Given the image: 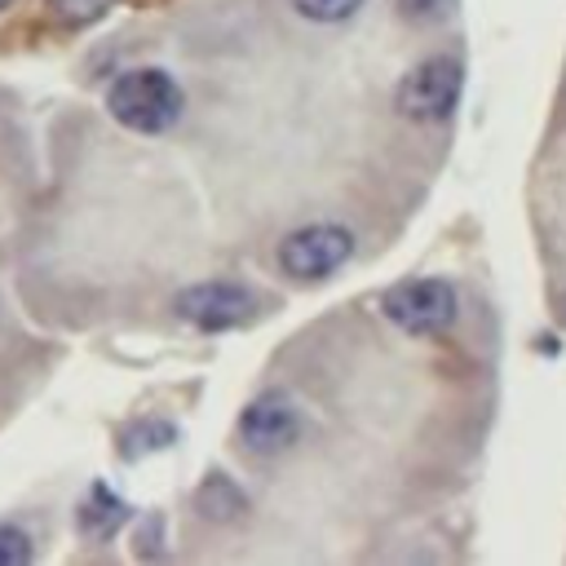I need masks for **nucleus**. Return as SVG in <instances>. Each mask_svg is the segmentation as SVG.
Wrapping results in <instances>:
<instances>
[{
  "mask_svg": "<svg viewBox=\"0 0 566 566\" xmlns=\"http://www.w3.org/2000/svg\"><path fill=\"white\" fill-rule=\"evenodd\" d=\"M181 106H186L181 84L159 66H133L115 75L106 88L111 119L133 133H168L181 119Z\"/></svg>",
  "mask_w": 566,
  "mask_h": 566,
  "instance_id": "obj_1",
  "label": "nucleus"
},
{
  "mask_svg": "<svg viewBox=\"0 0 566 566\" xmlns=\"http://www.w3.org/2000/svg\"><path fill=\"white\" fill-rule=\"evenodd\" d=\"M279 270L296 283H318L332 279L349 256H354V234L340 221H310L292 234L279 239Z\"/></svg>",
  "mask_w": 566,
  "mask_h": 566,
  "instance_id": "obj_2",
  "label": "nucleus"
},
{
  "mask_svg": "<svg viewBox=\"0 0 566 566\" xmlns=\"http://www.w3.org/2000/svg\"><path fill=\"white\" fill-rule=\"evenodd\" d=\"M460 93H464V66L455 57H442L438 53V57L416 62L398 80L394 106H398V115H407L416 124H438V119H447L455 111Z\"/></svg>",
  "mask_w": 566,
  "mask_h": 566,
  "instance_id": "obj_3",
  "label": "nucleus"
},
{
  "mask_svg": "<svg viewBox=\"0 0 566 566\" xmlns=\"http://www.w3.org/2000/svg\"><path fill=\"white\" fill-rule=\"evenodd\" d=\"M380 314L407 336H433L455 323L460 296L447 279H407L380 296Z\"/></svg>",
  "mask_w": 566,
  "mask_h": 566,
  "instance_id": "obj_4",
  "label": "nucleus"
},
{
  "mask_svg": "<svg viewBox=\"0 0 566 566\" xmlns=\"http://www.w3.org/2000/svg\"><path fill=\"white\" fill-rule=\"evenodd\" d=\"M172 310H177V318H186V323L199 327V332H226V327L248 323V318L261 310V301H256V292L243 287V283L208 279V283L181 287L177 301H172Z\"/></svg>",
  "mask_w": 566,
  "mask_h": 566,
  "instance_id": "obj_5",
  "label": "nucleus"
},
{
  "mask_svg": "<svg viewBox=\"0 0 566 566\" xmlns=\"http://www.w3.org/2000/svg\"><path fill=\"white\" fill-rule=\"evenodd\" d=\"M301 407L283 389H270L239 411V442L252 455H279L301 438Z\"/></svg>",
  "mask_w": 566,
  "mask_h": 566,
  "instance_id": "obj_6",
  "label": "nucleus"
},
{
  "mask_svg": "<svg viewBox=\"0 0 566 566\" xmlns=\"http://www.w3.org/2000/svg\"><path fill=\"white\" fill-rule=\"evenodd\" d=\"M195 504H199V513L212 517V522H234V517H243V509H248L239 482H230V478H221V473H212V478L199 486Z\"/></svg>",
  "mask_w": 566,
  "mask_h": 566,
  "instance_id": "obj_7",
  "label": "nucleus"
},
{
  "mask_svg": "<svg viewBox=\"0 0 566 566\" xmlns=\"http://www.w3.org/2000/svg\"><path fill=\"white\" fill-rule=\"evenodd\" d=\"M128 509H124V500L106 486V482H97L88 495H84V504H80V526L84 531H93V535H111L115 526H119V517H124Z\"/></svg>",
  "mask_w": 566,
  "mask_h": 566,
  "instance_id": "obj_8",
  "label": "nucleus"
},
{
  "mask_svg": "<svg viewBox=\"0 0 566 566\" xmlns=\"http://www.w3.org/2000/svg\"><path fill=\"white\" fill-rule=\"evenodd\" d=\"M111 4H115V0H49L53 18L66 22V27H88V22H97Z\"/></svg>",
  "mask_w": 566,
  "mask_h": 566,
  "instance_id": "obj_9",
  "label": "nucleus"
},
{
  "mask_svg": "<svg viewBox=\"0 0 566 566\" xmlns=\"http://www.w3.org/2000/svg\"><path fill=\"white\" fill-rule=\"evenodd\" d=\"M292 4L310 22H345V18H354L363 9V0H292Z\"/></svg>",
  "mask_w": 566,
  "mask_h": 566,
  "instance_id": "obj_10",
  "label": "nucleus"
},
{
  "mask_svg": "<svg viewBox=\"0 0 566 566\" xmlns=\"http://www.w3.org/2000/svg\"><path fill=\"white\" fill-rule=\"evenodd\" d=\"M35 557L31 535L22 526H0V566H27Z\"/></svg>",
  "mask_w": 566,
  "mask_h": 566,
  "instance_id": "obj_11",
  "label": "nucleus"
},
{
  "mask_svg": "<svg viewBox=\"0 0 566 566\" xmlns=\"http://www.w3.org/2000/svg\"><path fill=\"white\" fill-rule=\"evenodd\" d=\"M172 442V424H164V420H146V424H137L133 429V438L124 442L128 451H150V447H168Z\"/></svg>",
  "mask_w": 566,
  "mask_h": 566,
  "instance_id": "obj_12",
  "label": "nucleus"
},
{
  "mask_svg": "<svg viewBox=\"0 0 566 566\" xmlns=\"http://www.w3.org/2000/svg\"><path fill=\"white\" fill-rule=\"evenodd\" d=\"M447 0H398V13L411 18V22H424V18H438Z\"/></svg>",
  "mask_w": 566,
  "mask_h": 566,
  "instance_id": "obj_13",
  "label": "nucleus"
},
{
  "mask_svg": "<svg viewBox=\"0 0 566 566\" xmlns=\"http://www.w3.org/2000/svg\"><path fill=\"white\" fill-rule=\"evenodd\" d=\"M9 4H13V0H0V13H4V9H9Z\"/></svg>",
  "mask_w": 566,
  "mask_h": 566,
  "instance_id": "obj_14",
  "label": "nucleus"
}]
</instances>
